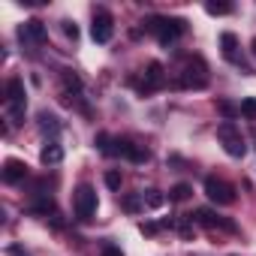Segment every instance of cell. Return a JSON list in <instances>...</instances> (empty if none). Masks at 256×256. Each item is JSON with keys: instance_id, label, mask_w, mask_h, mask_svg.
Returning a JSON list of instances; mask_svg holds the SVG:
<instances>
[{"instance_id": "obj_1", "label": "cell", "mask_w": 256, "mask_h": 256, "mask_svg": "<svg viewBox=\"0 0 256 256\" xmlns=\"http://www.w3.org/2000/svg\"><path fill=\"white\" fill-rule=\"evenodd\" d=\"M145 28L157 36L160 46H172V42L187 30V22H184V18H163V16H154V18L145 22Z\"/></svg>"}, {"instance_id": "obj_2", "label": "cell", "mask_w": 256, "mask_h": 256, "mask_svg": "<svg viewBox=\"0 0 256 256\" xmlns=\"http://www.w3.org/2000/svg\"><path fill=\"white\" fill-rule=\"evenodd\" d=\"M217 139L223 142V151H226L229 157H244V154H247L244 136H241V130H238L232 120H223V124L217 126Z\"/></svg>"}, {"instance_id": "obj_3", "label": "cell", "mask_w": 256, "mask_h": 256, "mask_svg": "<svg viewBox=\"0 0 256 256\" xmlns=\"http://www.w3.org/2000/svg\"><path fill=\"white\" fill-rule=\"evenodd\" d=\"M72 211L78 220H90L96 214V190L90 184H78L72 193Z\"/></svg>"}, {"instance_id": "obj_4", "label": "cell", "mask_w": 256, "mask_h": 256, "mask_svg": "<svg viewBox=\"0 0 256 256\" xmlns=\"http://www.w3.org/2000/svg\"><path fill=\"white\" fill-rule=\"evenodd\" d=\"M178 84H181V88H196V90L205 88V84H208V66H205V60H202V58H187Z\"/></svg>"}, {"instance_id": "obj_5", "label": "cell", "mask_w": 256, "mask_h": 256, "mask_svg": "<svg viewBox=\"0 0 256 256\" xmlns=\"http://www.w3.org/2000/svg\"><path fill=\"white\" fill-rule=\"evenodd\" d=\"M205 193H208V199H211L214 205H232V202H235L232 184L223 181V178H217V175H208V178H205Z\"/></svg>"}, {"instance_id": "obj_6", "label": "cell", "mask_w": 256, "mask_h": 256, "mask_svg": "<svg viewBox=\"0 0 256 256\" xmlns=\"http://www.w3.org/2000/svg\"><path fill=\"white\" fill-rule=\"evenodd\" d=\"M112 36H114V22H112V16H108V12H96V16H94V24H90V40L100 42V46H106Z\"/></svg>"}, {"instance_id": "obj_7", "label": "cell", "mask_w": 256, "mask_h": 256, "mask_svg": "<svg viewBox=\"0 0 256 256\" xmlns=\"http://www.w3.org/2000/svg\"><path fill=\"white\" fill-rule=\"evenodd\" d=\"M114 157H126L130 163H148V151L145 148H139V145H133L130 139H114Z\"/></svg>"}, {"instance_id": "obj_8", "label": "cell", "mask_w": 256, "mask_h": 256, "mask_svg": "<svg viewBox=\"0 0 256 256\" xmlns=\"http://www.w3.org/2000/svg\"><path fill=\"white\" fill-rule=\"evenodd\" d=\"M196 223H199V226H205V229H226V232H235V223H232V220L217 217L211 208H199V211H196Z\"/></svg>"}, {"instance_id": "obj_9", "label": "cell", "mask_w": 256, "mask_h": 256, "mask_svg": "<svg viewBox=\"0 0 256 256\" xmlns=\"http://www.w3.org/2000/svg\"><path fill=\"white\" fill-rule=\"evenodd\" d=\"M24 82L22 78H10L6 82V102H10V112H24Z\"/></svg>"}, {"instance_id": "obj_10", "label": "cell", "mask_w": 256, "mask_h": 256, "mask_svg": "<svg viewBox=\"0 0 256 256\" xmlns=\"http://www.w3.org/2000/svg\"><path fill=\"white\" fill-rule=\"evenodd\" d=\"M0 175H4V181H6V184H22V181L28 178V163H22V160L10 157V160L4 163V169H0Z\"/></svg>"}, {"instance_id": "obj_11", "label": "cell", "mask_w": 256, "mask_h": 256, "mask_svg": "<svg viewBox=\"0 0 256 256\" xmlns=\"http://www.w3.org/2000/svg\"><path fill=\"white\" fill-rule=\"evenodd\" d=\"M18 36H22V42H46V24L40 18H30L18 28Z\"/></svg>"}, {"instance_id": "obj_12", "label": "cell", "mask_w": 256, "mask_h": 256, "mask_svg": "<svg viewBox=\"0 0 256 256\" xmlns=\"http://www.w3.org/2000/svg\"><path fill=\"white\" fill-rule=\"evenodd\" d=\"M157 88H163V64H157V60H151L148 64V70H145V82H142V94H154Z\"/></svg>"}, {"instance_id": "obj_13", "label": "cell", "mask_w": 256, "mask_h": 256, "mask_svg": "<svg viewBox=\"0 0 256 256\" xmlns=\"http://www.w3.org/2000/svg\"><path fill=\"white\" fill-rule=\"evenodd\" d=\"M60 160H64V148H60L58 142H48V145L40 151V163H42V166H58Z\"/></svg>"}, {"instance_id": "obj_14", "label": "cell", "mask_w": 256, "mask_h": 256, "mask_svg": "<svg viewBox=\"0 0 256 256\" xmlns=\"http://www.w3.org/2000/svg\"><path fill=\"white\" fill-rule=\"evenodd\" d=\"M36 120H40V130H42V133H52V136H54V133L60 130V120H58V114H52V112H40Z\"/></svg>"}, {"instance_id": "obj_15", "label": "cell", "mask_w": 256, "mask_h": 256, "mask_svg": "<svg viewBox=\"0 0 256 256\" xmlns=\"http://www.w3.org/2000/svg\"><path fill=\"white\" fill-rule=\"evenodd\" d=\"M190 193H193V187H190V184H175V187L169 190V199H172V202H187V199H190Z\"/></svg>"}, {"instance_id": "obj_16", "label": "cell", "mask_w": 256, "mask_h": 256, "mask_svg": "<svg viewBox=\"0 0 256 256\" xmlns=\"http://www.w3.org/2000/svg\"><path fill=\"white\" fill-rule=\"evenodd\" d=\"M220 46H223V54L232 60V58H235V48H238V40H235V34H223V36H220Z\"/></svg>"}, {"instance_id": "obj_17", "label": "cell", "mask_w": 256, "mask_h": 256, "mask_svg": "<svg viewBox=\"0 0 256 256\" xmlns=\"http://www.w3.org/2000/svg\"><path fill=\"white\" fill-rule=\"evenodd\" d=\"M205 12H208V16H229V12H232V4H217V0H208V4H205Z\"/></svg>"}, {"instance_id": "obj_18", "label": "cell", "mask_w": 256, "mask_h": 256, "mask_svg": "<svg viewBox=\"0 0 256 256\" xmlns=\"http://www.w3.org/2000/svg\"><path fill=\"white\" fill-rule=\"evenodd\" d=\"M64 84H66V90H72V94L82 90V78H78L72 70H64Z\"/></svg>"}, {"instance_id": "obj_19", "label": "cell", "mask_w": 256, "mask_h": 256, "mask_svg": "<svg viewBox=\"0 0 256 256\" xmlns=\"http://www.w3.org/2000/svg\"><path fill=\"white\" fill-rule=\"evenodd\" d=\"M96 148H100L102 154H108V157H114V139H112V136H106V133H100V136H96Z\"/></svg>"}, {"instance_id": "obj_20", "label": "cell", "mask_w": 256, "mask_h": 256, "mask_svg": "<svg viewBox=\"0 0 256 256\" xmlns=\"http://www.w3.org/2000/svg\"><path fill=\"white\" fill-rule=\"evenodd\" d=\"M142 199H145V205H151V208H160V205L166 202V196H163L160 190H145Z\"/></svg>"}, {"instance_id": "obj_21", "label": "cell", "mask_w": 256, "mask_h": 256, "mask_svg": "<svg viewBox=\"0 0 256 256\" xmlns=\"http://www.w3.org/2000/svg\"><path fill=\"white\" fill-rule=\"evenodd\" d=\"M120 205H124V211H130V214H133V211H139V208L145 205V199H142V193H133V196H126Z\"/></svg>"}, {"instance_id": "obj_22", "label": "cell", "mask_w": 256, "mask_h": 256, "mask_svg": "<svg viewBox=\"0 0 256 256\" xmlns=\"http://www.w3.org/2000/svg\"><path fill=\"white\" fill-rule=\"evenodd\" d=\"M120 181H124V178H120V172H114V169H112V172H106V187H108V190H120Z\"/></svg>"}, {"instance_id": "obj_23", "label": "cell", "mask_w": 256, "mask_h": 256, "mask_svg": "<svg viewBox=\"0 0 256 256\" xmlns=\"http://www.w3.org/2000/svg\"><path fill=\"white\" fill-rule=\"evenodd\" d=\"M217 108H220V114H226V118H229V120H232V118H235V114H238V108H235V106H232V102H217Z\"/></svg>"}, {"instance_id": "obj_24", "label": "cell", "mask_w": 256, "mask_h": 256, "mask_svg": "<svg viewBox=\"0 0 256 256\" xmlns=\"http://www.w3.org/2000/svg\"><path fill=\"white\" fill-rule=\"evenodd\" d=\"M241 112H244L247 118H256V100H253V96L244 100V102H241Z\"/></svg>"}, {"instance_id": "obj_25", "label": "cell", "mask_w": 256, "mask_h": 256, "mask_svg": "<svg viewBox=\"0 0 256 256\" xmlns=\"http://www.w3.org/2000/svg\"><path fill=\"white\" fill-rule=\"evenodd\" d=\"M64 34L76 42V40H78V28H76V22H64Z\"/></svg>"}, {"instance_id": "obj_26", "label": "cell", "mask_w": 256, "mask_h": 256, "mask_svg": "<svg viewBox=\"0 0 256 256\" xmlns=\"http://www.w3.org/2000/svg\"><path fill=\"white\" fill-rule=\"evenodd\" d=\"M139 229H142V235H154L157 229H163V223H142Z\"/></svg>"}, {"instance_id": "obj_27", "label": "cell", "mask_w": 256, "mask_h": 256, "mask_svg": "<svg viewBox=\"0 0 256 256\" xmlns=\"http://www.w3.org/2000/svg\"><path fill=\"white\" fill-rule=\"evenodd\" d=\"M102 256H124V253H120L114 244H108V247H102Z\"/></svg>"}, {"instance_id": "obj_28", "label": "cell", "mask_w": 256, "mask_h": 256, "mask_svg": "<svg viewBox=\"0 0 256 256\" xmlns=\"http://www.w3.org/2000/svg\"><path fill=\"white\" fill-rule=\"evenodd\" d=\"M6 253H10V256H28V253H24V250H22V247H18V244H12V247H10V250H6Z\"/></svg>"}, {"instance_id": "obj_29", "label": "cell", "mask_w": 256, "mask_h": 256, "mask_svg": "<svg viewBox=\"0 0 256 256\" xmlns=\"http://www.w3.org/2000/svg\"><path fill=\"white\" fill-rule=\"evenodd\" d=\"M181 235L190 238V235H193V226H190V223H181Z\"/></svg>"}, {"instance_id": "obj_30", "label": "cell", "mask_w": 256, "mask_h": 256, "mask_svg": "<svg viewBox=\"0 0 256 256\" xmlns=\"http://www.w3.org/2000/svg\"><path fill=\"white\" fill-rule=\"evenodd\" d=\"M250 48H253V54H256V40H253V42H250Z\"/></svg>"}]
</instances>
